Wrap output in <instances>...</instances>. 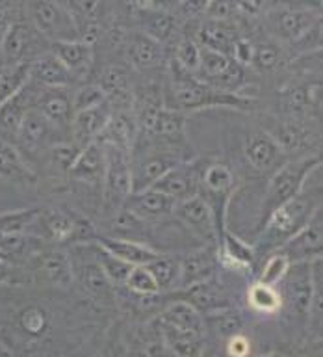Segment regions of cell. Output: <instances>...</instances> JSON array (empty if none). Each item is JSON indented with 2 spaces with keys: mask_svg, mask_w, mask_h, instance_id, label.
Segmentation results:
<instances>
[{
  "mask_svg": "<svg viewBox=\"0 0 323 357\" xmlns=\"http://www.w3.org/2000/svg\"><path fill=\"white\" fill-rule=\"evenodd\" d=\"M19 268H22L26 273L28 284L63 290V292H71L74 289L71 255L65 248L45 242Z\"/></svg>",
  "mask_w": 323,
  "mask_h": 357,
  "instance_id": "obj_6",
  "label": "cell"
},
{
  "mask_svg": "<svg viewBox=\"0 0 323 357\" xmlns=\"http://www.w3.org/2000/svg\"><path fill=\"white\" fill-rule=\"evenodd\" d=\"M253 52H255V43H253L249 38L239 36V38L234 41L233 49H230V54L228 56H230L236 63L249 69L251 61H253Z\"/></svg>",
  "mask_w": 323,
  "mask_h": 357,
  "instance_id": "obj_47",
  "label": "cell"
},
{
  "mask_svg": "<svg viewBox=\"0 0 323 357\" xmlns=\"http://www.w3.org/2000/svg\"><path fill=\"white\" fill-rule=\"evenodd\" d=\"M244 296L249 311L258 317H277L283 311V300H281L277 287L253 281L245 289Z\"/></svg>",
  "mask_w": 323,
  "mask_h": 357,
  "instance_id": "obj_36",
  "label": "cell"
},
{
  "mask_svg": "<svg viewBox=\"0 0 323 357\" xmlns=\"http://www.w3.org/2000/svg\"><path fill=\"white\" fill-rule=\"evenodd\" d=\"M123 287L136 298H150L160 294V289L147 266H134Z\"/></svg>",
  "mask_w": 323,
  "mask_h": 357,
  "instance_id": "obj_44",
  "label": "cell"
},
{
  "mask_svg": "<svg viewBox=\"0 0 323 357\" xmlns=\"http://www.w3.org/2000/svg\"><path fill=\"white\" fill-rule=\"evenodd\" d=\"M290 268V262L288 259L283 255V253H271V255H267L262 264L258 266L256 270V275H255V281H260V283H266V284H271V287H277L283 278L286 275Z\"/></svg>",
  "mask_w": 323,
  "mask_h": 357,
  "instance_id": "obj_45",
  "label": "cell"
},
{
  "mask_svg": "<svg viewBox=\"0 0 323 357\" xmlns=\"http://www.w3.org/2000/svg\"><path fill=\"white\" fill-rule=\"evenodd\" d=\"M30 80V66L17 63V66L0 67V106L21 91Z\"/></svg>",
  "mask_w": 323,
  "mask_h": 357,
  "instance_id": "obj_41",
  "label": "cell"
},
{
  "mask_svg": "<svg viewBox=\"0 0 323 357\" xmlns=\"http://www.w3.org/2000/svg\"><path fill=\"white\" fill-rule=\"evenodd\" d=\"M273 142L281 147L284 155L288 158L303 155H314L308 153V144H310L312 134L306 130L301 123H295V119H284V117L266 116L260 125Z\"/></svg>",
  "mask_w": 323,
  "mask_h": 357,
  "instance_id": "obj_20",
  "label": "cell"
},
{
  "mask_svg": "<svg viewBox=\"0 0 323 357\" xmlns=\"http://www.w3.org/2000/svg\"><path fill=\"white\" fill-rule=\"evenodd\" d=\"M71 136H67L56 127H52L36 108L28 112L21 123L17 134V147L30 151V153H49L56 145L69 144Z\"/></svg>",
  "mask_w": 323,
  "mask_h": 357,
  "instance_id": "obj_17",
  "label": "cell"
},
{
  "mask_svg": "<svg viewBox=\"0 0 323 357\" xmlns=\"http://www.w3.org/2000/svg\"><path fill=\"white\" fill-rule=\"evenodd\" d=\"M199 357H227V354H225L223 342H217V340L214 339H206Z\"/></svg>",
  "mask_w": 323,
  "mask_h": 357,
  "instance_id": "obj_51",
  "label": "cell"
},
{
  "mask_svg": "<svg viewBox=\"0 0 323 357\" xmlns=\"http://www.w3.org/2000/svg\"><path fill=\"white\" fill-rule=\"evenodd\" d=\"M39 89H41V86L28 80L26 86L19 93L13 95L6 105L0 106V139L2 142L15 145L22 119L36 105Z\"/></svg>",
  "mask_w": 323,
  "mask_h": 357,
  "instance_id": "obj_24",
  "label": "cell"
},
{
  "mask_svg": "<svg viewBox=\"0 0 323 357\" xmlns=\"http://www.w3.org/2000/svg\"><path fill=\"white\" fill-rule=\"evenodd\" d=\"M36 236L45 240L47 244L60 245V248H72V245L89 244L99 236V231L84 212L71 208V206H41L38 220L33 222L32 229Z\"/></svg>",
  "mask_w": 323,
  "mask_h": 357,
  "instance_id": "obj_5",
  "label": "cell"
},
{
  "mask_svg": "<svg viewBox=\"0 0 323 357\" xmlns=\"http://www.w3.org/2000/svg\"><path fill=\"white\" fill-rule=\"evenodd\" d=\"M149 272L152 273L160 294H171L180 289V264L178 255L173 253H160L155 261L147 264Z\"/></svg>",
  "mask_w": 323,
  "mask_h": 357,
  "instance_id": "obj_38",
  "label": "cell"
},
{
  "mask_svg": "<svg viewBox=\"0 0 323 357\" xmlns=\"http://www.w3.org/2000/svg\"><path fill=\"white\" fill-rule=\"evenodd\" d=\"M95 47L84 43L80 39L74 41H60L50 43V52L72 73V77H86L91 73L95 61Z\"/></svg>",
  "mask_w": 323,
  "mask_h": 357,
  "instance_id": "obj_33",
  "label": "cell"
},
{
  "mask_svg": "<svg viewBox=\"0 0 323 357\" xmlns=\"http://www.w3.org/2000/svg\"><path fill=\"white\" fill-rule=\"evenodd\" d=\"M266 28L269 39L281 45L294 47L306 33L322 24L320 19V6H297V4H277L266 6Z\"/></svg>",
  "mask_w": 323,
  "mask_h": 357,
  "instance_id": "obj_8",
  "label": "cell"
},
{
  "mask_svg": "<svg viewBox=\"0 0 323 357\" xmlns=\"http://www.w3.org/2000/svg\"><path fill=\"white\" fill-rule=\"evenodd\" d=\"M72 262V273H74V287L78 289L84 300L91 303L99 311H110L116 305V289L106 278L102 268L95 262L91 255L88 259L78 257V261Z\"/></svg>",
  "mask_w": 323,
  "mask_h": 357,
  "instance_id": "obj_14",
  "label": "cell"
},
{
  "mask_svg": "<svg viewBox=\"0 0 323 357\" xmlns=\"http://www.w3.org/2000/svg\"><path fill=\"white\" fill-rule=\"evenodd\" d=\"M169 58L173 61H177L178 66L186 69L188 73H195L199 67V58H200V47L195 41V38L182 33L180 38L173 43L169 49Z\"/></svg>",
  "mask_w": 323,
  "mask_h": 357,
  "instance_id": "obj_43",
  "label": "cell"
},
{
  "mask_svg": "<svg viewBox=\"0 0 323 357\" xmlns=\"http://www.w3.org/2000/svg\"><path fill=\"white\" fill-rule=\"evenodd\" d=\"M24 13L49 43L80 39L77 24L61 2H28L24 4Z\"/></svg>",
  "mask_w": 323,
  "mask_h": 357,
  "instance_id": "obj_13",
  "label": "cell"
},
{
  "mask_svg": "<svg viewBox=\"0 0 323 357\" xmlns=\"http://www.w3.org/2000/svg\"><path fill=\"white\" fill-rule=\"evenodd\" d=\"M136 134H138V127H136L132 110L113 108L110 121H108L104 132L97 142L104 145H113V147H119V149L130 153L134 142H136Z\"/></svg>",
  "mask_w": 323,
  "mask_h": 357,
  "instance_id": "obj_35",
  "label": "cell"
},
{
  "mask_svg": "<svg viewBox=\"0 0 323 357\" xmlns=\"http://www.w3.org/2000/svg\"><path fill=\"white\" fill-rule=\"evenodd\" d=\"M203 160L205 158L194 156L189 160L180 162L175 167H171L164 177L158 178L152 188L160 190L162 194L171 197L175 203L191 199V197L199 194V177Z\"/></svg>",
  "mask_w": 323,
  "mask_h": 357,
  "instance_id": "obj_18",
  "label": "cell"
},
{
  "mask_svg": "<svg viewBox=\"0 0 323 357\" xmlns=\"http://www.w3.org/2000/svg\"><path fill=\"white\" fill-rule=\"evenodd\" d=\"M41 206H28L19 211L0 212V236L2 234L30 233L33 222L38 220Z\"/></svg>",
  "mask_w": 323,
  "mask_h": 357,
  "instance_id": "obj_42",
  "label": "cell"
},
{
  "mask_svg": "<svg viewBox=\"0 0 323 357\" xmlns=\"http://www.w3.org/2000/svg\"><path fill=\"white\" fill-rule=\"evenodd\" d=\"M10 284H28L26 273L10 261L0 259V287H10Z\"/></svg>",
  "mask_w": 323,
  "mask_h": 357,
  "instance_id": "obj_48",
  "label": "cell"
},
{
  "mask_svg": "<svg viewBox=\"0 0 323 357\" xmlns=\"http://www.w3.org/2000/svg\"><path fill=\"white\" fill-rule=\"evenodd\" d=\"M173 218L182 225L186 231L191 233V236L199 238L203 245H214L217 248V231L214 216L210 208L199 195L191 199L180 201L173 211Z\"/></svg>",
  "mask_w": 323,
  "mask_h": 357,
  "instance_id": "obj_19",
  "label": "cell"
},
{
  "mask_svg": "<svg viewBox=\"0 0 323 357\" xmlns=\"http://www.w3.org/2000/svg\"><path fill=\"white\" fill-rule=\"evenodd\" d=\"M50 50V43L32 26L26 13L17 19L0 41V56L4 66L30 63L38 56Z\"/></svg>",
  "mask_w": 323,
  "mask_h": 357,
  "instance_id": "obj_12",
  "label": "cell"
},
{
  "mask_svg": "<svg viewBox=\"0 0 323 357\" xmlns=\"http://www.w3.org/2000/svg\"><path fill=\"white\" fill-rule=\"evenodd\" d=\"M162 322L169 324L173 328L184 329V331H194V333L206 335L205 320L199 311L194 307L184 303V301H166L162 311L156 314Z\"/></svg>",
  "mask_w": 323,
  "mask_h": 357,
  "instance_id": "obj_37",
  "label": "cell"
},
{
  "mask_svg": "<svg viewBox=\"0 0 323 357\" xmlns=\"http://www.w3.org/2000/svg\"><path fill=\"white\" fill-rule=\"evenodd\" d=\"M106 173V151L100 142L86 145L77 155L74 162L67 172L71 183L84 184L88 188L99 190L102 194V183Z\"/></svg>",
  "mask_w": 323,
  "mask_h": 357,
  "instance_id": "obj_22",
  "label": "cell"
},
{
  "mask_svg": "<svg viewBox=\"0 0 323 357\" xmlns=\"http://www.w3.org/2000/svg\"><path fill=\"white\" fill-rule=\"evenodd\" d=\"M278 253H283L288 259L290 264L295 262H312L320 259L323 251V212L322 208L314 214L308 225L301 233H297L292 240H288L283 248H278ZM275 253V251H273Z\"/></svg>",
  "mask_w": 323,
  "mask_h": 357,
  "instance_id": "obj_23",
  "label": "cell"
},
{
  "mask_svg": "<svg viewBox=\"0 0 323 357\" xmlns=\"http://www.w3.org/2000/svg\"><path fill=\"white\" fill-rule=\"evenodd\" d=\"M111 105L106 102L102 106L91 108V110H84L74 114L71 125V142L77 145L78 149H84L86 145L93 144L102 136L106 125L110 121L111 116Z\"/></svg>",
  "mask_w": 323,
  "mask_h": 357,
  "instance_id": "obj_27",
  "label": "cell"
},
{
  "mask_svg": "<svg viewBox=\"0 0 323 357\" xmlns=\"http://www.w3.org/2000/svg\"><path fill=\"white\" fill-rule=\"evenodd\" d=\"M322 183H317L316 186L301 190L294 199L278 206L267 218V222L255 234V242H253L256 253V270L267 255L283 248L288 240L294 238L295 234L308 225L314 214L322 208Z\"/></svg>",
  "mask_w": 323,
  "mask_h": 357,
  "instance_id": "obj_3",
  "label": "cell"
},
{
  "mask_svg": "<svg viewBox=\"0 0 323 357\" xmlns=\"http://www.w3.org/2000/svg\"><path fill=\"white\" fill-rule=\"evenodd\" d=\"M286 49L284 45L273 41V39H262L255 43V52H253V61L251 67L260 75L278 71L286 63Z\"/></svg>",
  "mask_w": 323,
  "mask_h": 357,
  "instance_id": "obj_39",
  "label": "cell"
},
{
  "mask_svg": "<svg viewBox=\"0 0 323 357\" xmlns=\"http://www.w3.org/2000/svg\"><path fill=\"white\" fill-rule=\"evenodd\" d=\"M93 242H97L100 248H104L108 253L116 255L117 259H121L123 262H127L130 266H147L149 262L155 261L156 257L162 253L152 245L139 244V242H134V240L113 238V236H106V234L100 233Z\"/></svg>",
  "mask_w": 323,
  "mask_h": 357,
  "instance_id": "obj_32",
  "label": "cell"
},
{
  "mask_svg": "<svg viewBox=\"0 0 323 357\" xmlns=\"http://www.w3.org/2000/svg\"><path fill=\"white\" fill-rule=\"evenodd\" d=\"M178 264H180V289L206 281L219 272L217 248L200 245L197 250L178 253Z\"/></svg>",
  "mask_w": 323,
  "mask_h": 357,
  "instance_id": "obj_26",
  "label": "cell"
},
{
  "mask_svg": "<svg viewBox=\"0 0 323 357\" xmlns=\"http://www.w3.org/2000/svg\"><path fill=\"white\" fill-rule=\"evenodd\" d=\"M88 251L91 253V257L95 259V262L102 268V272L106 273V278L110 279V283L113 284V289L117 287H123L125 281H127L128 273L132 270L134 266L127 264V262H123L121 259H117L116 255H111L104 248H100L97 242H89L86 244Z\"/></svg>",
  "mask_w": 323,
  "mask_h": 357,
  "instance_id": "obj_40",
  "label": "cell"
},
{
  "mask_svg": "<svg viewBox=\"0 0 323 357\" xmlns=\"http://www.w3.org/2000/svg\"><path fill=\"white\" fill-rule=\"evenodd\" d=\"M28 66H30V80L41 88H72L77 84L72 73L50 50L38 56Z\"/></svg>",
  "mask_w": 323,
  "mask_h": 357,
  "instance_id": "obj_28",
  "label": "cell"
},
{
  "mask_svg": "<svg viewBox=\"0 0 323 357\" xmlns=\"http://www.w3.org/2000/svg\"><path fill=\"white\" fill-rule=\"evenodd\" d=\"M125 60L138 71H166L169 50L162 43L145 36L139 30L125 33L121 38Z\"/></svg>",
  "mask_w": 323,
  "mask_h": 357,
  "instance_id": "obj_16",
  "label": "cell"
},
{
  "mask_svg": "<svg viewBox=\"0 0 323 357\" xmlns=\"http://www.w3.org/2000/svg\"><path fill=\"white\" fill-rule=\"evenodd\" d=\"M223 348H225V354L227 357H249L251 356V340L245 333L234 335L230 339H227L223 342Z\"/></svg>",
  "mask_w": 323,
  "mask_h": 357,
  "instance_id": "obj_49",
  "label": "cell"
},
{
  "mask_svg": "<svg viewBox=\"0 0 323 357\" xmlns=\"http://www.w3.org/2000/svg\"><path fill=\"white\" fill-rule=\"evenodd\" d=\"M0 181L30 188L38 184V175L19 153V147L0 139Z\"/></svg>",
  "mask_w": 323,
  "mask_h": 357,
  "instance_id": "obj_29",
  "label": "cell"
},
{
  "mask_svg": "<svg viewBox=\"0 0 323 357\" xmlns=\"http://www.w3.org/2000/svg\"><path fill=\"white\" fill-rule=\"evenodd\" d=\"M160 296L164 305H166V301H184V303L194 307L195 311H199L203 317L210 314V312L228 309V307H239V298L223 281L219 273L206 279V281H200V283L189 284L186 289L177 290V292Z\"/></svg>",
  "mask_w": 323,
  "mask_h": 357,
  "instance_id": "obj_10",
  "label": "cell"
},
{
  "mask_svg": "<svg viewBox=\"0 0 323 357\" xmlns=\"http://www.w3.org/2000/svg\"><path fill=\"white\" fill-rule=\"evenodd\" d=\"M106 102H108V99H106L104 91L97 84H82V86L72 89V108H74V114L91 110V108L102 106Z\"/></svg>",
  "mask_w": 323,
  "mask_h": 357,
  "instance_id": "obj_46",
  "label": "cell"
},
{
  "mask_svg": "<svg viewBox=\"0 0 323 357\" xmlns=\"http://www.w3.org/2000/svg\"><path fill=\"white\" fill-rule=\"evenodd\" d=\"M205 320L206 339H214L217 342H225L234 335L244 333L247 326V314L242 307H228L223 311L210 312L203 317Z\"/></svg>",
  "mask_w": 323,
  "mask_h": 357,
  "instance_id": "obj_34",
  "label": "cell"
},
{
  "mask_svg": "<svg viewBox=\"0 0 323 357\" xmlns=\"http://www.w3.org/2000/svg\"><path fill=\"white\" fill-rule=\"evenodd\" d=\"M242 155L256 175H271L288 160L269 134L262 127H251L242 134Z\"/></svg>",
  "mask_w": 323,
  "mask_h": 357,
  "instance_id": "obj_15",
  "label": "cell"
},
{
  "mask_svg": "<svg viewBox=\"0 0 323 357\" xmlns=\"http://www.w3.org/2000/svg\"><path fill=\"white\" fill-rule=\"evenodd\" d=\"M236 192V177L233 167L221 160L205 158L199 177V197L210 208L217 231V244L228 229L227 212L233 194Z\"/></svg>",
  "mask_w": 323,
  "mask_h": 357,
  "instance_id": "obj_7",
  "label": "cell"
},
{
  "mask_svg": "<svg viewBox=\"0 0 323 357\" xmlns=\"http://www.w3.org/2000/svg\"><path fill=\"white\" fill-rule=\"evenodd\" d=\"M156 320H158V328H160L166 357H199L206 342V335L173 328L169 324L162 322L158 317Z\"/></svg>",
  "mask_w": 323,
  "mask_h": 357,
  "instance_id": "obj_30",
  "label": "cell"
},
{
  "mask_svg": "<svg viewBox=\"0 0 323 357\" xmlns=\"http://www.w3.org/2000/svg\"><path fill=\"white\" fill-rule=\"evenodd\" d=\"M104 151L106 173L102 194H100V212L106 218H110L121 211L132 194V175H130V153L113 145H104Z\"/></svg>",
  "mask_w": 323,
  "mask_h": 357,
  "instance_id": "obj_9",
  "label": "cell"
},
{
  "mask_svg": "<svg viewBox=\"0 0 323 357\" xmlns=\"http://www.w3.org/2000/svg\"><path fill=\"white\" fill-rule=\"evenodd\" d=\"M121 333L119 329L111 328V331L106 337L104 346L100 348V351L95 357H125V351H127V346H121Z\"/></svg>",
  "mask_w": 323,
  "mask_h": 357,
  "instance_id": "obj_50",
  "label": "cell"
},
{
  "mask_svg": "<svg viewBox=\"0 0 323 357\" xmlns=\"http://www.w3.org/2000/svg\"><path fill=\"white\" fill-rule=\"evenodd\" d=\"M166 86L162 89V100L169 110L199 112L205 108H234V110H251L256 105L255 97L249 95L223 93L210 88L208 84L200 82L194 73L178 66L169 58L166 67Z\"/></svg>",
  "mask_w": 323,
  "mask_h": 357,
  "instance_id": "obj_2",
  "label": "cell"
},
{
  "mask_svg": "<svg viewBox=\"0 0 323 357\" xmlns=\"http://www.w3.org/2000/svg\"><path fill=\"white\" fill-rule=\"evenodd\" d=\"M175 206L177 203L166 194H162L160 190L147 188L130 194L123 208H127L130 214H134L145 223H160L173 218Z\"/></svg>",
  "mask_w": 323,
  "mask_h": 357,
  "instance_id": "obj_25",
  "label": "cell"
},
{
  "mask_svg": "<svg viewBox=\"0 0 323 357\" xmlns=\"http://www.w3.org/2000/svg\"><path fill=\"white\" fill-rule=\"evenodd\" d=\"M0 63H2V56H0Z\"/></svg>",
  "mask_w": 323,
  "mask_h": 357,
  "instance_id": "obj_54",
  "label": "cell"
},
{
  "mask_svg": "<svg viewBox=\"0 0 323 357\" xmlns=\"http://www.w3.org/2000/svg\"><path fill=\"white\" fill-rule=\"evenodd\" d=\"M0 357H11V354L2 346V342H0Z\"/></svg>",
  "mask_w": 323,
  "mask_h": 357,
  "instance_id": "obj_53",
  "label": "cell"
},
{
  "mask_svg": "<svg viewBox=\"0 0 323 357\" xmlns=\"http://www.w3.org/2000/svg\"><path fill=\"white\" fill-rule=\"evenodd\" d=\"M238 24L234 21H214V19H203L197 28V43L203 49L216 50L221 54H230L234 41L239 38Z\"/></svg>",
  "mask_w": 323,
  "mask_h": 357,
  "instance_id": "obj_31",
  "label": "cell"
},
{
  "mask_svg": "<svg viewBox=\"0 0 323 357\" xmlns=\"http://www.w3.org/2000/svg\"><path fill=\"white\" fill-rule=\"evenodd\" d=\"M249 357H286V356H283V354H277V351H269V354H256V356H253V354H251Z\"/></svg>",
  "mask_w": 323,
  "mask_h": 357,
  "instance_id": "obj_52",
  "label": "cell"
},
{
  "mask_svg": "<svg viewBox=\"0 0 323 357\" xmlns=\"http://www.w3.org/2000/svg\"><path fill=\"white\" fill-rule=\"evenodd\" d=\"M63 290L36 284L0 287V342L11 357H61L77 344L84 329L71 322L77 305L58 296Z\"/></svg>",
  "mask_w": 323,
  "mask_h": 357,
  "instance_id": "obj_1",
  "label": "cell"
},
{
  "mask_svg": "<svg viewBox=\"0 0 323 357\" xmlns=\"http://www.w3.org/2000/svg\"><path fill=\"white\" fill-rule=\"evenodd\" d=\"M320 166H322V156L303 155L288 158L283 166L269 175L266 192L262 195V205L260 212H258V220H256L255 234L264 227L267 218L271 216L278 206H283L284 203L294 199L295 195L305 188L306 178L310 177Z\"/></svg>",
  "mask_w": 323,
  "mask_h": 357,
  "instance_id": "obj_4",
  "label": "cell"
},
{
  "mask_svg": "<svg viewBox=\"0 0 323 357\" xmlns=\"http://www.w3.org/2000/svg\"><path fill=\"white\" fill-rule=\"evenodd\" d=\"M277 289L281 300H283L281 314L286 311L295 320L308 322L312 298H314V290H316V281H314L310 262L290 264L288 272L283 278V281L277 284Z\"/></svg>",
  "mask_w": 323,
  "mask_h": 357,
  "instance_id": "obj_11",
  "label": "cell"
},
{
  "mask_svg": "<svg viewBox=\"0 0 323 357\" xmlns=\"http://www.w3.org/2000/svg\"><path fill=\"white\" fill-rule=\"evenodd\" d=\"M33 108L47 119V121L71 136V125L74 119L72 108V88H41Z\"/></svg>",
  "mask_w": 323,
  "mask_h": 357,
  "instance_id": "obj_21",
  "label": "cell"
}]
</instances>
